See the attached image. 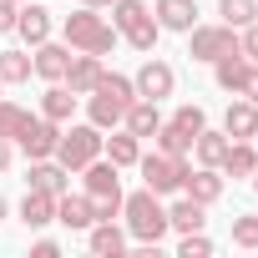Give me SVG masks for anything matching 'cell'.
Listing matches in <instances>:
<instances>
[{
    "mask_svg": "<svg viewBox=\"0 0 258 258\" xmlns=\"http://www.w3.org/2000/svg\"><path fill=\"white\" fill-rule=\"evenodd\" d=\"M132 86H137V96H147V101H167V96H172V86H177V71H172L167 61L147 56V61H142V71L132 76Z\"/></svg>",
    "mask_w": 258,
    "mask_h": 258,
    "instance_id": "cell-9",
    "label": "cell"
},
{
    "mask_svg": "<svg viewBox=\"0 0 258 258\" xmlns=\"http://www.w3.org/2000/svg\"><path fill=\"white\" fill-rule=\"evenodd\" d=\"M21 223H26V228H46V223H56V198L41 192V187H26V198H21Z\"/></svg>",
    "mask_w": 258,
    "mask_h": 258,
    "instance_id": "cell-23",
    "label": "cell"
},
{
    "mask_svg": "<svg viewBox=\"0 0 258 258\" xmlns=\"http://www.w3.org/2000/svg\"><path fill=\"white\" fill-rule=\"evenodd\" d=\"M253 142H258V137H253Z\"/></svg>",
    "mask_w": 258,
    "mask_h": 258,
    "instance_id": "cell-45",
    "label": "cell"
},
{
    "mask_svg": "<svg viewBox=\"0 0 258 258\" xmlns=\"http://www.w3.org/2000/svg\"><path fill=\"white\" fill-rule=\"evenodd\" d=\"M177 253H182V258H208V253H213V238H208L203 228H198V233H182Z\"/></svg>",
    "mask_w": 258,
    "mask_h": 258,
    "instance_id": "cell-34",
    "label": "cell"
},
{
    "mask_svg": "<svg viewBox=\"0 0 258 258\" xmlns=\"http://www.w3.org/2000/svg\"><path fill=\"white\" fill-rule=\"evenodd\" d=\"M213 76H218V86H223V91H233V96H238V86H243V76H248V56H243V51L218 56V61H213Z\"/></svg>",
    "mask_w": 258,
    "mask_h": 258,
    "instance_id": "cell-27",
    "label": "cell"
},
{
    "mask_svg": "<svg viewBox=\"0 0 258 258\" xmlns=\"http://www.w3.org/2000/svg\"><path fill=\"white\" fill-rule=\"evenodd\" d=\"M56 223H61V228H71V233H86V228L96 223V208H91V198L66 187V192L56 198Z\"/></svg>",
    "mask_w": 258,
    "mask_h": 258,
    "instance_id": "cell-13",
    "label": "cell"
},
{
    "mask_svg": "<svg viewBox=\"0 0 258 258\" xmlns=\"http://www.w3.org/2000/svg\"><path fill=\"white\" fill-rule=\"evenodd\" d=\"M0 91H6V81H0Z\"/></svg>",
    "mask_w": 258,
    "mask_h": 258,
    "instance_id": "cell-44",
    "label": "cell"
},
{
    "mask_svg": "<svg viewBox=\"0 0 258 258\" xmlns=\"http://www.w3.org/2000/svg\"><path fill=\"white\" fill-rule=\"evenodd\" d=\"M121 228H126V238H132L137 248H157V243L172 233L167 208H162V198H157L152 187L126 192V198H121Z\"/></svg>",
    "mask_w": 258,
    "mask_h": 258,
    "instance_id": "cell-1",
    "label": "cell"
},
{
    "mask_svg": "<svg viewBox=\"0 0 258 258\" xmlns=\"http://www.w3.org/2000/svg\"><path fill=\"white\" fill-rule=\"evenodd\" d=\"M101 142H106V132H101V126H91V121H81V126H61L56 162H61L66 172H81L86 162L101 157Z\"/></svg>",
    "mask_w": 258,
    "mask_h": 258,
    "instance_id": "cell-5",
    "label": "cell"
},
{
    "mask_svg": "<svg viewBox=\"0 0 258 258\" xmlns=\"http://www.w3.org/2000/svg\"><path fill=\"white\" fill-rule=\"evenodd\" d=\"M167 121H177V126H182V132H187V137H198V132H203V126H208V111H203L198 101H182V106H177V111H172Z\"/></svg>",
    "mask_w": 258,
    "mask_h": 258,
    "instance_id": "cell-31",
    "label": "cell"
},
{
    "mask_svg": "<svg viewBox=\"0 0 258 258\" xmlns=\"http://www.w3.org/2000/svg\"><path fill=\"white\" fill-rule=\"evenodd\" d=\"M223 132H228V142H253V137H258V106H253L248 96L228 101V111H223Z\"/></svg>",
    "mask_w": 258,
    "mask_h": 258,
    "instance_id": "cell-14",
    "label": "cell"
},
{
    "mask_svg": "<svg viewBox=\"0 0 258 258\" xmlns=\"http://www.w3.org/2000/svg\"><path fill=\"white\" fill-rule=\"evenodd\" d=\"M76 101H81V96H76L66 81H46V91H41V116H51V121L66 126V121L76 116Z\"/></svg>",
    "mask_w": 258,
    "mask_h": 258,
    "instance_id": "cell-17",
    "label": "cell"
},
{
    "mask_svg": "<svg viewBox=\"0 0 258 258\" xmlns=\"http://www.w3.org/2000/svg\"><path fill=\"white\" fill-rule=\"evenodd\" d=\"M61 36H66V46L71 51H91V56H106V51H116V26L101 16V11H91V6H81V11H71L66 21H61Z\"/></svg>",
    "mask_w": 258,
    "mask_h": 258,
    "instance_id": "cell-3",
    "label": "cell"
},
{
    "mask_svg": "<svg viewBox=\"0 0 258 258\" xmlns=\"http://www.w3.org/2000/svg\"><path fill=\"white\" fill-rule=\"evenodd\" d=\"M137 167H142V187H152L157 198H167V192H182V177H187V157H167V152H147V157H137Z\"/></svg>",
    "mask_w": 258,
    "mask_h": 258,
    "instance_id": "cell-6",
    "label": "cell"
},
{
    "mask_svg": "<svg viewBox=\"0 0 258 258\" xmlns=\"http://www.w3.org/2000/svg\"><path fill=\"white\" fill-rule=\"evenodd\" d=\"M86 248H91L96 258H121V253H126V228H121L116 218H96V223L86 228Z\"/></svg>",
    "mask_w": 258,
    "mask_h": 258,
    "instance_id": "cell-11",
    "label": "cell"
},
{
    "mask_svg": "<svg viewBox=\"0 0 258 258\" xmlns=\"http://www.w3.org/2000/svg\"><path fill=\"white\" fill-rule=\"evenodd\" d=\"M152 16H157V26H162V31L187 36V31L198 26V0H157V6H152Z\"/></svg>",
    "mask_w": 258,
    "mask_h": 258,
    "instance_id": "cell-16",
    "label": "cell"
},
{
    "mask_svg": "<svg viewBox=\"0 0 258 258\" xmlns=\"http://www.w3.org/2000/svg\"><path fill=\"white\" fill-rule=\"evenodd\" d=\"M26 187H41V192L61 198V192L71 187V172H66L56 157H36V162H26Z\"/></svg>",
    "mask_w": 258,
    "mask_h": 258,
    "instance_id": "cell-12",
    "label": "cell"
},
{
    "mask_svg": "<svg viewBox=\"0 0 258 258\" xmlns=\"http://www.w3.org/2000/svg\"><path fill=\"white\" fill-rule=\"evenodd\" d=\"M11 157H16V142H11V137H0V172L11 167Z\"/></svg>",
    "mask_w": 258,
    "mask_h": 258,
    "instance_id": "cell-39",
    "label": "cell"
},
{
    "mask_svg": "<svg viewBox=\"0 0 258 258\" xmlns=\"http://www.w3.org/2000/svg\"><path fill=\"white\" fill-rule=\"evenodd\" d=\"M31 66H36V76H41V81H61V76H66V66H71V46L41 41V46H36V56H31Z\"/></svg>",
    "mask_w": 258,
    "mask_h": 258,
    "instance_id": "cell-20",
    "label": "cell"
},
{
    "mask_svg": "<svg viewBox=\"0 0 258 258\" xmlns=\"http://www.w3.org/2000/svg\"><path fill=\"white\" fill-rule=\"evenodd\" d=\"M223 152H228V132H203L192 137V157H198V167H218L223 162Z\"/></svg>",
    "mask_w": 258,
    "mask_h": 258,
    "instance_id": "cell-29",
    "label": "cell"
},
{
    "mask_svg": "<svg viewBox=\"0 0 258 258\" xmlns=\"http://www.w3.org/2000/svg\"><path fill=\"white\" fill-rule=\"evenodd\" d=\"M16 11H21V6H11V0H0V36H11V31H16Z\"/></svg>",
    "mask_w": 258,
    "mask_h": 258,
    "instance_id": "cell-37",
    "label": "cell"
},
{
    "mask_svg": "<svg viewBox=\"0 0 258 258\" xmlns=\"http://www.w3.org/2000/svg\"><path fill=\"white\" fill-rule=\"evenodd\" d=\"M121 126L132 137H142V142H152V132L162 126V111H157V101H147V96H137L132 106H126V116H121Z\"/></svg>",
    "mask_w": 258,
    "mask_h": 258,
    "instance_id": "cell-19",
    "label": "cell"
},
{
    "mask_svg": "<svg viewBox=\"0 0 258 258\" xmlns=\"http://www.w3.org/2000/svg\"><path fill=\"white\" fill-rule=\"evenodd\" d=\"M121 167H111L106 157H96V162H86L81 167V177H86V198H91V208H96V218H121V177H116Z\"/></svg>",
    "mask_w": 258,
    "mask_h": 258,
    "instance_id": "cell-4",
    "label": "cell"
},
{
    "mask_svg": "<svg viewBox=\"0 0 258 258\" xmlns=\"http://www.w3.org/2000/svg\"><path fill=\"white\" fill-rule=\"evenodd\" d=\"M152 147L167 152V157H192V137L182 132L177 121H162V126H157V132H152Z\"/></svg>",
    "mask_w": 258,
    "mask_h": 258,
    "instance_id": "cell-28",
    "label": "cell"
},
{
    "mask_svg": "<svg viewBox=\"0 0 258 258\" xmlns=\"http://www.w3.org/2000/svg\"><path fill=\"white\" fill-rule=\"evenodd\" d=\"M11 6H21V0H11Z\"/></svg>",
    "mask_w": 258,
    "mask_h": 258,
    "instance_id": "cell-43",
    "label": "cell"
},
{
    "mask_svg": "<svg viewBox=\"0 0 258 258\" xmlns=\"http://www.w3.org/2000/svg\"><path fill=\"white\" fill-rule=\"evenodd\" d=\"M101 157H106L111 167H137V157H142V137H132L126 126H121V132L111 126V137L101 142Z\"/></svg>",
    "mask_w": 258,
    "mask_h": 258,
    "instance_id": "cell-21",
    "label": "cell"
},
{
    "mask_svg": "<svg viewBox=\"0 0 258 258\" xmlns=\"http://www.w3.org/2000/svg\"><path fill=\"white\" fill-rule=\"evenodd\" d=\"M6 213H11V203H6V198H0V218H6Z\"/></svg>",
    "mask_w": 258,
    "mask_h": 258,
    "instance_id": "cell-41",
    "label": "cell"
},
{
    "mask_svg": "<svg viewBox=\"0 0 258 258\" xmlns=\"http://www.w3.org/2000/svg\"><path fill=\"white\" fill-rule=\"evenodd\" d=\"M56 142H61V121H51V116H41V111H26L21 132H16V147L26 152V162L56 157Z\"/></svg>",
    "mask_w": 258,
    "mask_h": 258,
    "instance_id": "cell-7",
    "label": "cell"
},
{
    "mask_svg": "<svg viewBox=\"0 0 258 258\" xmlns=\"http://www.w3.org/2000/svg\"><path fill=\"white\" fill-rule=\"evenodd\" d=\"M21 121H26V106H21V101H6V96H0V137H11V142H16Z\"/></svg>",
    "mask_w": 258,
    "mask_h": 258,
    "instance_id": "cell-33",
    "label": "cell"
},
{
    "mask_svg": "<svg viewBox=\"0 0 258 258\" xmlns=\"http://www.w3.org/2000/svg\"><path fill=\"white\" fill-rule=\"evenodd\" d=\"M218 16H223V26L243 31V26L258 21V0H218Z\"/></svg>",
    "mask_w": 258,
    "mask_h": 258,
    "instance_id": "cell-30",
    "label": "cell"
},
{
    "mask_svg": "<svg viewBox=\"0 0 258 258\" xmlns=\"http://www.w3.org/2000/svg\"><path fill=\"white\" fill-rule=\"evenodd\" d=\"M31 76H36L31 51H21V46H6V51H0V81H6V86H26Z\"/></svg>",
    "mask_w": 258,
    "mask_h": 258,
    "instance_id": "cell-25",
    "label": "cell"
},
{
    "mask_svg": "<svg viewBox=\"0 0 258 258\" xmlns=\"http://www.w3.org/2000/svg\"><path fill=\"white\" fill-rule=\"evenodd\" d=\"M238 96H248L253 106H258V66L248 61V76H243V86H238Z\"/></svg>",
    "mask_w": 258,
    "mask_h": 258,
    "instance_id": "cell-36",
    "label": "cell"
},
{
    "mask_svg": "<svg viewBox=\"0 0 258 258\" xmlns=\"http://www.w3.org/2000/svg\"><path fill=\"white\" fill-rule=\"evenodd\" d=\"M218 172H223V177H253V172H258V147H253V142H228Z\"/></svg>",
    "mask_w": 258,
    "mask_h": 258,
    "instance_id": "cell-22",
    "label": "cell"
},
{
    "mask_svg": "<svg viewBox=\"0 0 258 258\" xmlns=\"http://www.w3.org/2000/svg\"><path fill=\"white\" fill-rule=\"evenodd\" d=\"M132 101H137L132 76H121V71H101L96 91L86 96V121L101 126V132H111V126H121V116H126V106H132Z\"/></svg>",
    "mask_w": 258,
    "mask_h": 258,
    "instance_id": "cell-2",
    "label": "cell"
},
{
    "mask_svg": "<svg viewBox=\"0 0 258 258\" xmlns=\"http://www.w3.org/2000/svg\"><path fill=\"white\" fill-rule=\"evenodd\" d=\"M16 36L36 51L41 41H51V11L41 6V0H21V11H16Z\"/></svg>",
    "mask_w": 258,
    "mask_h": 258,
    "instance_id": "cell-10",
    "label": "cell"
},
{
    "mask_svg": "<svg viewBox=\"0 0 258 258\" xmlns=\"http://www.w3.org/2000/svg\"><path fill=\"white\" fill-rule=\"evenodd\" d=\"M81 6H91V11H106V6H111V0H81Z\"/></svg>",
    "mask_w": 258,
    "mask_h": 258,
    "instance_id": "cell-40",
    "label": "cell"
},
{
    "mask_svg": "<svg viewBox=\"0 0 258 258\" xmlns=\"http://www.w3.org/2000/svg\"><path fill=\"white\" fill-rule=\"evenodd\" d=\"M31 253H36V258H56V253H61V243H56V238H36V243H31Z\"/></svg>",
    "mask_w": 258,
    "mask_h": 258,
    "instance_id": "cell-38",
    "label": "cell"
},
{
    "mask_svg": "<svg viewBox=\"0 0 258 258\" xmlns=\"http://www.w3.org/2000/svg\"><path fill=\"white\" fill-rule=\"evenodd\" d=\"M182 192H187V198H198L203 208H213V203L223 198V172H218V167H187Z\"/></svg>",
    "mask_w": 258,
    "mask_h": 258,
    "instance_id": "cell-18",
    "label": "cell"
},
{
    "mask_svg": "<svg viewBox=\"0 0 258 258\" xmlns=\"http://www.w3.org/2000/svg\"><path fill=\"white\" fill-rule=\"evenodd\" d=\"M238 51H243V56H248V61H253V66H258V21H253V26H243V31H238Z\"/></svg>",
    "mask_w": 258,
    "mask_h": 258,
    "instance_id": "cell-35",
    "label": "cell"
},
{
    "mask_svg": "<svg viewBox=\"0 0 258 258\" xmlns=\"http://www.w3.org/2000/svg\"><path fill=\"white\" fill-rule=\"evenodd\" d=\"M253 187H258V172H253Z\"/></svg>",
    "mask_w": 258,
    "mask_h": 258,
    "instance_id": "cell-42",
    "label": "cell"
},
{
    "mask_svg": "<svg viewBox=\"0 0 258 258\" xmlns=\"http://www.w3.org/2000/svg\"><path fill=\"white\" fill-rule=\"evenodd\" d=\"M233 243L248 248V253L258 248V213H238V218H233Z\"/></svg>",
    "mask_w": 258,
    "mask_h": 258,
    "instance_id": "cell-32",
    "label": "cell"
},
{
    "mask_svg": "<svg viewBox=\"0 0 258 258\" xmlns=\"http://www.w3.org/2000/svg\"><path fill=\"white\" fill-rule=\"evenodd\" d=\"M111 26H116V36H126V31H137L147 16H152V6H147V0H111Z\"/></svg>",
    "mask_w": 258,
    "mask_h": 258,
    "instance_id": "cell-26",
    "label": "cell"
},
{
    "mask_svg": "<svg viewBox=\"0 0 258 258\" xmlns=\"http://www.w3.org/2000/svg\"><path fill=\"white\" fill-rule=\"evenodd\" d=\"M167 223H172L177 233H198V228L208 223V208H203L198 198H187V192H182V198H172V203H167Z\"/></svg>",
    "mask_w": 258,
    "mask_h": 258,
    "instance_id": "cell-24",
    "label": "cell"
},
{
    "mask_svg": "<svg viewBox=\"0 0 258 258\" xmlns=\"http://www.w3.org/2000/svg\"><path fill=\"white\" fill-rule=\"evenodd\" d=\"M101 71H106V66H101V56H91V51H76L61 81H66L76 96H91V91H96V81H101Z\"/></svg>",
    "mask_w": 258,
    "mask_h": 258,
    "instance_id": "cell-15",
    "label": "cell"
},
{
    "mask_svg": "<svg viewBox=\"0 0 258 258\" xmlns=\"http://www.w3.org/2000/svg\"><path fill=\"white\" fill-rule=\"evenodd\" d=\"M228 51H238V31H233V26L213 21V26H192V31H187V56H192V61H218V56H228Z\"/></svg>",
    "mask_w": 258,
    "mask_h": 258,
    "instance_id": "cell-8",
    "label": "cell"
}]
</instances>
